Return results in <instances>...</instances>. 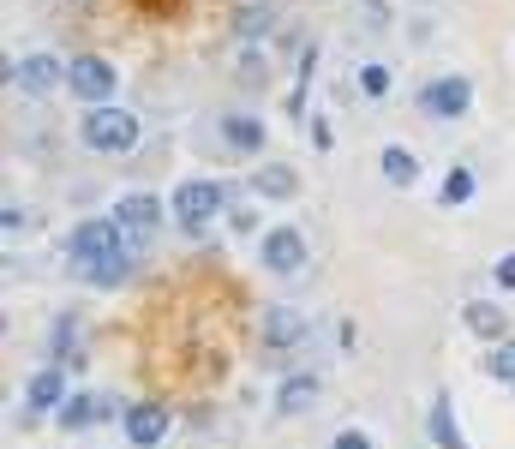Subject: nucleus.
I'll use <instances>...</instances> for the list:
<instances>
[{
    "mask_svg": "<svg viewBox=\"0 0 515 449\" xmlns=\"http://www.w3.org/2000/svg\"><path fill=\"white\" fill-rule=\"evenodd\" d=\"M0 222H6V234H18V228H24V204L6 198V204H0Z\"/></svg>",
    "mask_w": 515,
    "mask_h": 449,
    "instance_id": "nucleus-25",
    "label": "nucleus"
},
{
    "mask_svg": "<svg viewBox=\"0 0 515 449\" xmlns=\"http://www.w3.org/2000/svg\"><path fill=\"white\" fill-rule=\"evenodd\" d=\"M6 78L24 84L30 96H42V90L66 84V60H54V54H24V60H6Z\"/></svg>",
    "mask_w": 515,
    "mask_h": 449,
    "instance_id": "nucleus-7",
    "label": "nucleus"
},
{
    "mask_svg": "<svg viewBox=\"0 0 515 449\" xmlns=\"http://www.w3.org/2000/svg\"><path fill=\"white\" fill-rule=\"evenodd\" d=\"M432 438H438V449H468V438H462V426H456V414H450L444 396L432 402Z\"/></svg>",
    "mask_w": 515,
    "mask_h": 449,
    "instance_id": "nucleus-19",
    "label": "nucleus"
},
{
    "mask_svg": "<svg viewBox=\"0 0 515 449\" xmlns=\"http://www.w3.org/2000/svg\"><path fill=\"white\" fill-rule=\"evenodd\" d=\"M138 258H144V240H132V234H126V246H120L114 258H102L96 270H84V276H90L96 288H114V282H126V276L138 270Z\"/></svg>",
    "mask_w": 515,
    "mask_h": 449,
    "instance_id": "nucleus-11",
    "label": "nucleus"
},
{
    "mask_svg": "<svg viewBox=\"0 0 515 449\" xmlns=\"http://www.w3.org/2000/svg\"><path fill=\"white\" fill-rule=\"evenodd\" d=\"M66 6H84V0H66Z\"/></svg>",
    "mask_w": 515,
    "mask_h": 449,
    "instance_id": "nucleus-28",
    "label": "nucleus"
},
{
    "mask_svg": "<svg viewBox=\"0 0 515 449\" xmlns=\"http://www.w3.org/2000/svg\"><path fill=\"white\" fill-rule=\"evenodd\" d=\"M252 192H258V198H294V192H300V180H294V168L264 162V168L252 174Z\"/></svg>",
    "mask_w": 515,
    "mask_h": 449,
    "instance_id": "nucleus-17",
    "label": "nucleus"
},
{
    "mask_svg": "<svg viewBox=\"0 0 515 449\" xmlns=\"http://www.w3.org/2000/svg\"><path fill=\"white\" fill-rule=\"evenodd\" d=\"M486 372H492L498 384H515V342H498V348L486 354Z\"/></svg>",
    "mask_w": 515,
    "mask_h": 449,
    "instance_id": "nucleus-22",
    "label": "nucleus"
},
{
    "mask_svg": "<svg viewBox=\"0 0 515 449\" xmlns=\"http://www.w3.org/2000/svg\"><path fill=\"white\" fill-rule=\"evenodd\" d=\"M108 414H114L108 396H66V402H60V426H66V432H84V426H96V420H108Z\"/></svg>",
    "mask_w": 515,
    "mask_h": 449,
    "instance_id": "nucleus-14",
    "label": "nucleus"
},
{
    "mask_svg": "<svg viewBox=\"0 0 515 449\" xmlns=\"http://www.w3.org/2000/svg\"><path fill=\"white\" fill-rule=\"evenodd\" d=\"M258 258H264L270 276H300L306 270V234L300 228H270L258 240Z\"/></svg>",
    "mask_w": 515,
    "mask_h": 449,
    "instance_id": "nucleus-5",
    "label": "nucleus"
},
{
    "mask_svg": "<svg viewBox=\"0 0 515 449\" xmlns=\"http://www.w3.org/2000/svg\"><path fill=\"white\" fill-rule=\"evenodd\" d=\"M222 138L240 156H264V120L258 114H222Z\"/></svg>",
    "mask_w": 515,
    "mask_h": 449,
    "instance_id": "nucleus-13",
    "label": "nucleus"
},
{
    "mask_svg": "<svg viewBox=\"0 0 515 449\" xmlns=\"http://www.w3.org/2000/svg\"><path fill=\"white\" fill-rule=\"evenodd\" d=\"M126 246V228L120 222H78L72 234H66V258L78 264V270H96L102 258H114Z\"/></svg>",
    "mask_w": 515,
    "mask_h": 449,
    "instance_id": "nucleus-3",
    "label": "nucleus"
},
{
    "mask_svg": "<svg viewBox=\"0 0 515 449\" xmlns=\"http://www.w3.org/2000/svg\"><path fill=\"white\" fill-rule=\"evenodd\" d=\"M360 90H366V96H384V90H390V72L366 60V66H360Z\"/></svg>",
    "mask_w": 515,
    "mask_h": 449,
    "instance_id": "nucleus-24",
    "label": "nucleus"
},
{
    "mask_svg": "<svg viewBox=\"0 0 515 449\" xmlns=\"http://www.w3.org/2000/svg\"><path fill=\"white\" fill-rule=\"evenodd\" d=\"M468 198H474V174H468V168H450V174H444V204L456 210V204H468Z\"/></svg>",
    "mask_w": 515,
    "mask_h": 449,
    "instance_id": "nucleus-21",
    "label": "nucleus"
},
{
    "mask_svg": "<svg viewBox=\"0 0 515 449\" xmlns=\"http://www.w3.org/2000/svg\"><path fill=\"white\" fill-rule=\"evenodd\" d=\"M60 402H66V384H60V372L54 366H42V372H30V384H24V408L30 414H60Z\"/></svg>",
    "mask_w": 515,
    "mask_h": 449,
    "instance_id": "nucleus-12",
    "label": "nucleus"
},
{
    "mask_svg": "<svg viewBox=\"0 0 515 449\" xmlns=\"http://www.w3.org/2000/svg\"><path fill=\"white\" fill-rule=\"evenodd\" d=\"M84 144L102 150V156H126V150L138 144V114H126V108H114V102L90 108V114H84Z\"/></svg>",
    "mask_w": 515,
    "mask_h": 449,
    "instance_id": "nucleus-1",
    "label": "nucleus"
},
{
    "mask_svg": "<svg viewBox=\"0 0 515 449\" xmlns=\"http://www.w3.org/2000/svg\"><path fill=\"white\" fill-rule=\"evenodd\" d=\"M168 210H174V222H180L186 234H204V228L216 222V210H228V192H222L216 180H186Z\"/></svg>",
    "mask_w": 515,
    "mask_h": 449,
    "instance_id": "nucleus-2",
    "label": "nucleus"
},
{
    "mask_svg": "<svg viewBox=\"0 0 515 449\" xmlns=\"http://www.w3.org/2000/svg\"><path fill=\"white\" fill-rule=\"evenodd\" d=\"M378 162H384V180H390V186H414V180H420V156H414L408 144H390Z\"/></svg>",
    "mask_w": 515,
    "mask_h": 449,
    "instance_id": "nucleus-18",
    "label": "nucleus"
},
{
    "mask_svg": "<svg viewBox=\"0 0 515 449\" xmlns=\"http://www.w3.org/2000/svg\"><path fill=\"white\" fill-rule=\"evenodd\" d=\"M114 222H120L132 240H150V234H156V222H162V204H156L150 192H132V198H120Z\"/></svg>",
    "mask_w": 515,
    "mask_h": 449,
    "instance_id": "nucleus-10",
    "label": "nucleus"
},
{
    "mask_svg": "<svg viewBox=\"0 0 515 449\" xmlns=\"http://www.w3.org/2000/svg\"><path fill=\"white\" fill-rule=\"evenodd\" d=\"M462 318H468L474 336H486V342H510V336H504V306H492V300H468Z\"/></svg>",
    "mask_w": 515,
    "mask_h": 449,
    "instance_id": "nucleus-15",
    "label": "nucleus"
},
{
    "mask_svg": "<svg viewBox=\"0 0 515 449\" xmlns=\"http://www.w3.org/2000/svg\"><path fill=\"white\" fill-rule=\"evenodd\" d=\"M498 288H504V294L515 288V252H510V258H498Z\"/></svg>",
    "mask_w": 515,
    "mask_h": 449,
    "instance_id": "nucleus-27",
    "label": "nucleus"
},
{
    "mask_svg": "<svg viewBox=\"0 0 515 449\" xmlns=\"http://www.w3.org/2000/svg\"><path fill=\"white\" fill-rule=\"evenodd\" d=\"M234 24H240V36H246V42H252V36H264V30H270V24H276V12H270V6H258V0H252V6H240V18H234Z\"/></svg>",
    "mask_w": 515,
    "mask_h": 449,
    "instance_id": "nucleus-20",
    "label": "nucleus"
},
{
    "mask_svg": "<svg viewBox=\"0 0 515 449\" xmlns=\"http://www.w3.org/2000/svg\"><path fill=\"white\" fill-rule=\"evenodd\" d=\"M264 78H270L264 54H258V48H246V60H240V84H264Z\"/></svg>",
    "mask_w": 515,
    "mask_h": 449,
    "instance_id": "nucleus-23",
    "label": "nucleus"
},
{
    "mask_svg": "<svg viewBox=\"0 0 515 449\" xmlns=\"http://www.w3.org/2000/svg\"><path fill=\"white\" fill-rule=\"evenodd\" d=\"M66 84H72V96H84L90 108H102L114 96V66L102 54H72L66 60Z\"/></svg>",
    "mask_w": 515,
    "mask_h": 449,
    "instance_id": "nucleus-4",
    "label": "nucleus"
},
{
    "mask_svg": "<svg viewBox=\"0 0 515 449\" xmlns=\"http://www.w3.org/2000/svg\"><path fill=\"white\" fill-rule=\"evenodd\" d=\"M330 449H372V438H366V432H336Z\"/></svg>",
    "mask_w": 515,
    "mask_h": 449,
    "instance_id": "nucleus-26",
    "label": "nucleus"
},
{
    "mask_svg": "<svg viewBox=\"0 0 515 449\" xmlns=\"http://www.w3.org/2000/svg\"><path fill=\"white\" fill-rule=\"evenodd\" d=\"M126 438H132V449H156L168 438V408L162 402H132L126 408Z\"/></svg>",
    "mask_w": 515,
    "mask_h": 449,
    "instance_id": "nucleus-8",
    "label": "nucleus"
},
{
    "mask_svg": "<svg viewBox=\"0 0 515 449\" xmlns=\"http://www.w3.org/2000/svg\"><path fill=\"white\" fill-rule=\"evenodd\" d=\"M474 108V84L468 78H432L426 90H420V114H432V120H456V114H468Z\"/></svg>",
    "mask_w": 515,
    "mask_h": 449,
    "instance_id": "nucleus-6",
    "label": "nucleus"
},
{
    "mask_svg": "<svg viewBox=\"0 0 515 449\" xmlns=\"http://www.w3.org/2000/svg\"><path fill=\"white\" fill-rule=\"evenodd\" d=\"M300 336H306L300 306H264V348H270V360H276L282 348H294Z\"/></svg>",
    "mask_w": 515,
    "mask_h": 449,
    "instance_id": "nucleus-9",
    "label": "nucleus"
},
{
    "mask_svg": "<svg viewBox=\"0 0 515 449\" xmlns=\"http://www.w3.org/2000/svg\"><path fill=\"white\" fill-rule=\"evenodd\" d=\"M318 408V378H288L282 390H276V414H312Z\"/></svg>",
    "mask_w": 515,
    "mask_h": 449,
    "instance_id": "nucleus-16",
    "label": "nucleus"
}]
</instances>
